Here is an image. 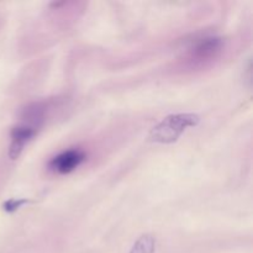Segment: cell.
I'll return each mask as SVG.
<instances>
[{
    "mask_svg": "<svg viewBox=\"0 0 253 253\" xmlns=\"http://www.w3.org/2000/svg\"><path fill=\"white\" fill-rule=\"evenodd\" d=\"M200 123V116L192 113L173 114L163 119L151 130L150 141L157 143H173L187 127H194Z\"/></svg>",
    "mask_w": 253,
    "mask_h": 253,
    "instance_id": "6da1fadb",
    "label": "cell"
},
{
    "mask_svg": "<svg viewBox=\"0 0 253 253\" xmlns=\"http://www.w3.org/2000/svg\"><path fill=\"white\" fill-rule=\"evenodd\" d=\"M222 46L224 42L220 37H205L190 48L189 61L197 64L211 61L219 56Z\"/></svg>",
    "mask_w": 253,
    "mask_h": 253,
    "instance_id": "7a4b0ae2",
    "label": "cell"
},
{
    "mask_svg": "<svg viewBox=\"0 0 253 253\" xmlns=\"http://www.w3.org/2000/svg\"><path fill=\"white\" fill-rule=\"evenodd\" d=\"M86 155L82 150H68L53 157L48 163V168L52 172L59 174H68L85 161Z\"/></svg>",
    "mask_w": 253,
    "mask_h": 253,
    "instance_id": "3957f363",
    "label": "cell"
},
{
    "mask_svg": "<svg viewBox=\"0 0 253 253\" xmlns=\"http://www.w3.org/2000/svg\"><path fill=\"white\" fill-rule=\"evenodd\" d=\"M39 128L30 126L27 124H20L15 126L10 132L11 142L9 146V158L10 160H16L21 152L24 151L25 146L36 136Z\"/></svg>",
    "mask_w": 253,
    "mask_h": 253,
    "instance_id": "277c9868",
    "label": "cell"
},
{
    "mask_svg": "<svg viewBox=\"0 0 253 253\" xmlns=\"http://www.w3.org/2000/svg\"><path fill=\"white\" fill-rule=\"evenodd\" d=\"M156 241L152 235H142L131 249L130 253H153Z\"/></svg>",
    "mask_w": 253,
    "mask_h": 253,
    "instance_id": "5b68a950",
    "label": "cell"
},
{
    "mask_svg": "<svg viewBox=\"0 0 253 253\" xmlns=\"http://www.w3.org/2000/svg\"><path fill=\"white\" fill-rule=\"evenodd\" d=\"M27 203H30V200L27 199H10L7 200V202L4 203V210L7 212H14L16 211V210H19L20 208L22 207L24 204H27Z\"/></svg>",
    "mask_w": 253,
    "mask_h": 253,
    "instance_id": "8992f818",
    "label": "cell"
}]
</instances>
